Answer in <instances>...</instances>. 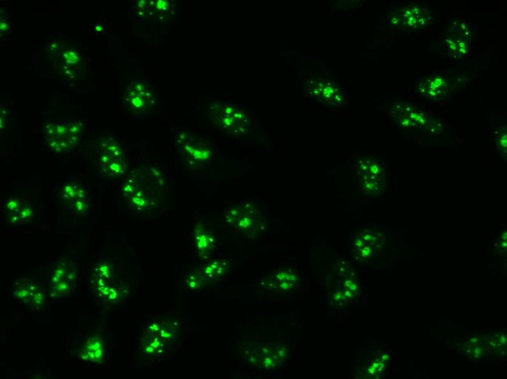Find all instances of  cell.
Wrapping results in <instances>:
<instances>
[{"instance_id":"8","label":"cell","mask_w":507,"mask_h":379,"mask_svg":"<svg viewBox=\"0 0 507 379\" xmlns=\"http://www.w3.org/2000/svg\"><path fill=\"white\" fill-rule=\"evenodd\" d=\"M394 115L399 124L406 128H424L432 122L430 117L415 110L409 104H397L393 108Z\"/></svg>"},{"instance_id":"14","label":"cell","mask_w":507,"mask_h":379,"mask_svg":"<svg viewBox=\"0 0 507 379\" xmlns=\"http://www.w3.org/2000/svg\"><path fill=\"white\" fill-rule=\"evenodd\" d=\"M63 197L72 204L78 212H85L88 208L86 193L79 186L73 184L65 186L63 190Z\"/></svg>"},{"instance_id":"2","label":"cell","mask_w":507,"mask_h":379,"mask_svg":"<svg viewBox=\"0 0 507 379\" xmlns=\"http://www.w3.org/2000/svg\"><path fill=\"white\" fill-rule=\"evenodd\" d=\"M81 133L82 126L79 124L52 122L46 126V143L56 153L66 152L77 144Z\"/></svg>"},{"instance_id":"17","label":"cell","mask_w":507,"mask_h":379,"mask_svg":"<svg viewBox=\"0 0 507 379\" xmlns=\"http://www.w3.org/2000/svg\"><path fill=\"white\" fill-rule=\"evenodd\" d=\"M202 277L200 273L192 272L186 278V285L190 291H197L202 284Z\"/></svg>"},{"instance_id":"4","label":"cell","mask_w":507,"mask_h":379,"mask_svg":"<svg viewBox=\"0 0 507 379\" xmlns=\"http://www.w3.org/2000/svg\"><path fill=\"white\" fill-rule=\"evenodd\" d=\"M99 163L103 171L112 177L121 176L126 169V162L122 149L113 139L103 142L99 155Z\"/></svg>"},{"instance_id":"9","label":"cell","mask_w":507,"mask_h":379,"mask_svg":"<svg viewBox=\"0 0 507 379\" xmlns=\"http://www.w3.org/2000/svg\"><path fill=\"white\" fill-rule=\"evenodd\" d=\"M245 210L240 208H232L226 213V220L229 224L236 226L239 230L243 232H250L257 226L256 221L257 210L253 206L244 207Z\"/></svg>"},{"instance_id":"6","label":"cell","mask_w":507,"mask_h":379,"mask_svg":"<svg viewBox=\"0 0 507 379\" xmlns=\"http://www.w3.org/2000/svg\"><path fill=\"white\" fill-rule=\"evenodd\" d=\"M124 97L128 108L135 113L147 112L155 103L152 90L143 82L130 84Z\"/></svg>"},{"instance_id":"13","label":"cell","mask_w":507,"mask_h":379,"mask_svg":"<svg viewBox=\"0 0 507 379\" xmlns=\"http://www.w3.org/2000/svg\"><path fill=\"white\" fill-rule=\"evenodd\" d=\"M181 150H183L190 161L199 164L210 159L211 152L205 145L197 140L180 142Z\"/></svg>"},{"instance_id":"5","label":"cell","mask_w":507,"mask_h":379,"mask_svg":"<svg viewBox=\"0 0 507 379\" xmlns=\"http://www.w3.org/2000/svg\"><path fill=\"white\" fill-rule=\"evenodd\" d=\"M432 15L426 9L417 6L397 10L392 22L400 30H408L425 27L431 22Z\"/></svg>"},{"instance_id":"3","label":"cell","mask_w":507,"mask_h":379,"mask_svg":"<svg viewBox=\"0 0 507 379\" xmlns=\"http://www.w3.org/2000/svg\"><path fill=\"white\" fill-rule=\"evenodd\" d=\"M210 119L220 128L233 135L246 133L250 126L248 116L230 104H214L210 110Z\"/></svg>"},{"instance_id":"1","label":"cell","mask_w":507,"mask_h":379,"mask_svg":"<svg viewBox=\"0 0 507 379\" xmlns=\"http://www.w3.org/2000/svg\"><path fill=\"white\" fill-rule=\"evenodd\" d=\"M354 166L363 192L377 195L385 191L386 170L368 155H357Z\"/></svg>"},{"instance_id":"11","label":"cell","mask_w":507,"mask_h":379,"mask_svg":"<svg viewBox=\"0 0 507 379\" xmlns=\"http://www.w3.org/2000/svg\"><path fill=\"white\" fill-rule=\"evenodd\" d=\"M193 237L201 258L209 257L216 246L215 234L203 224H198L195 227Z\"/></svg>"},{"instance_id":"12","label":"cell","mask_w":507,"mask_h":379,"mask_svg":"<svg viewBox=\"0 0 507 379\" xmlns=\"http://www.w3.org/2000/svg\"><path fill=\"white\" fill-rule=\"evenodd\" d=\"M106 346L102 338L92 337L82 347L81 358L86 361L100 363L106 356Z\"/></svg>"},{"instance_id":"15","label":"cell","mask_w":507,"mask_h":379,"mask_svg":"<svg viewBox=\"0 0 507 379\" xmlns=\"http://www.w3.org/2000/svg\"><path fill=\"white\" fill-rule=\"evenodd\" d=\"M227 270V263L223 260L216 259L206 264L200 274L203 279L216 281L222 277Z\"/></svg>"},{"instance_id":"10","label":"cell","mask_w":507,"mask_h":379,"mask_svg":"<svg viewBox=\"0 0 507 379\" xmlns=\"http://www.w3.org/2000/svg\"><path fill=\"white\" fill-rule=\"evenodd\" d=\"M419 89L426 98L437 101L446 95L448 84L443 75L437 74L425 78L419 84Z\"/></svg>"},{"instance_id":"18","label":"cell","mask_w":507,"mask_h":379,"mask_svg":"<svg viewBox=\"0 0 507 379\" xmlns=\"http://www.w3.org/2000/svg\"><path fill=\"white\" fill-rule=\"evenodd\" d=\"M498 145L499 148L502 150L506 151V132H503L499 135L498 139Z\"/></svg>"},{"instance_id":"16","label":"cell","mask_w":507,"mask_h":379,"mask_svg":"<svg viewBox=\"0 0 507 379\" xmlns=\"http://www.w3.org/2000/svg\"><path fill=\"white\" fill-rule=\"evenodd\" d=\"M9 213L15 215V220H28L32 216V208L26 201L20 199H12L7 203Z\"/></svg>"},{"instance_id":"7","label":"cell","mask_w":507,"mask_h":379,"mask_svg":"<svg viewBox=\"0 0 507 379\" xmlns=\"http://www.w3.org/2000/svg\"><path fill=\"white\" fill-rule=\"evenodd\" d=\"M472 30L466 23H458L446 37V48L453 59H462L469 53Z\"/></svg>"}]
</instances>
